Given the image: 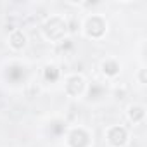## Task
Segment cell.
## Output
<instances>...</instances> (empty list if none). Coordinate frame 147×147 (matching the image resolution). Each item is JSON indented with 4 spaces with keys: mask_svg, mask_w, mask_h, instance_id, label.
<instances>
[{
    "mask_svg": "<svg viewBox=\"0 0 147 147\" xmlns=\"http://www.w3.org/2000/svg\"><path fill=\"white\" fill-rule=\"evenodd\" d=\"M106 87L104 85H100L99 82H92V83H88L87 85V90H85V95L90 99V100H97V99H100V97H104L106 95Z\"/></svg>",
    "mask_w": 147,
    "mask_h": 147,
    "instance_id": "30bf717a",
    "label": "cell"
},
{
    "mask_svg": "<svg viewBox=\"0 0 147 147\" xmlns=\"http://www.w3.org/2000/svg\"><path fill=\"white\" fill-rule=\"evenodd\" d=\"M104 142L107 147H126L130 144V130L125 125H111L104 130Z\"/></svg>",
    "mask_w": 147,
    "mask_h": 147,
    "instance_id": "277c9868",
    "label": "cell"
},
{
    "mask_svg": "<svg viewBox=\"0 0 147 147\" xmlns=\"http://www.w3.org/2000/svg\"><path fill=\"white\" fill-rule=\"evenodd\" d=\"M107 28H109V23L106 16H102L100 12H87V16L80 23V31L88 40L104 38L107 33Z\"/></svg>",
    "mask_w": 147,
    "mask_h": 147,
    "instance_id": "6da1fadb",
    "label": "cell"
},
{
    "mask_svg": "<svg viewBox=\"0 0 147 147\" xmlns=\"http://www.w3.org/2000/svg\"><path fill=\"white\" fill-rule=\"evenodd\" d=\"M61 78H62V71H61V67H59L57 64L49 62V64L43 66V80H47V82H50V83H55V82H59Z\"/></svg>",
    "mask_w": 147,
    "mask_h": 147,
    "instance_id": "9c48e42d",
    "label": "cell"
},
{
    "mask_svg": "<svg viewBox=\"0 0 147 147\" xmlns=\"http://www.w3.org/2000/svg\"><path fill=\"white\" fill-rule=\"evenodd\" d=\"M62 82H64V92H66L67 97L78 99V97H83V95H85V90H87L88 82L85 80L83 75H78V73L66 75V76L62 78Z\"/></svg>",
    "mask_w": 147,
    "mask_h": 147,
    "instance_id": "5b68a950",
    "label": "cell"
},
{
    "mask_svg": "<svg viewBox=\"0 0 147 147\" xmlns=\"http://www.w3.org/2000/svg\"><path fill=\"white\" fill-rule=\"evenodd\" d=\"M126 119L133 125H142L145 119V106L140 102H131L126 107Z\"/></svg>",
    "mask_w": 147,
    "mask_h": 147,
    "instance_id": "52a82bcc",
    "label": "cell"
},
{
    "mask_svg": "<svg viewBox=\"0 0 147 147\" xmlns=\"http://www.w3.org/2000/svg\"><path fill=\"white\" fill-rule=\"evenodd\" d=\"M100 73L107 80H116L121 75V62L116 57H106L100 61Z\"/></svg>",
    "mask_w": 147,
    "mask_h": 147,
    "instance_id": "8992f818",
    "label": "cell"
},
{
    "mask_svg": "<svg viewBox=\"0 0 147 147\" xmlns=\"http://www.w3.org/2000/svg\"><path fill=\"white\" fill-rule=\"evenodd\" d=\"M66 147H94V131L87 126H67L64 133Z\"/></svg>",
    "mask_w": 147,
    "mask_h": 147,
    "instance_id": "3957f363",
    "label": "cell"
},
{
    "mask_svg": "<svg viewBox=\"0 0 147 147\" xmlns=\"http://www.w3.org/2000/svg\"><path fill=\"white\" fill-rule=\"evenodd\" d=\"M7 43H9V47H11L14 52H19V50H23V49L28 45V36H26V33H24L23 30L16 28V30H12L11 35L7 36Z\"/></svg>",
    "mask_w": 147,
    "mask_h": 147,
    "instance_id": "ba28073f",
    "label": "cell"
},
{
    "mask_svg": "<svg viewBox=\"0 0 147 147\" xmlns=\"http://www.w3.org/2000/svg\"><path fill=\"white\" fill-rule=\"evenodd\" d=\"M67 28H69V24H67V21H66L64 16H61V14H50L42 23L40 31H42V36L47 42L59 43L62 38L67 36Z\"/></svg>",
    "mask_w": 147,
    "mask_h": 147,
    "instance_id": "7a4b0ae2",
    "label": "cell"
},
{
    "mask_svg": "<svg viewBox=\"0 0 147 147\" xmlns=\"http://www.w3.org/2000/svg\"><path fill=\"white\" fill-rule=\"evenodd\" d=\"M138 83L140 85H145V67L144 66L138 69Z\"/></svg>",
    "mask_w": 147,
    "mask_h": 147,
    "instance_id": "7c38bea8",
    "label": "cell"
},
{
    "mask_svg": "<svg viewBox=\"0 0 147 147\" xmlns=\"http://www.w3.org/2000/svg\"><path fill=\"white\" fill-rule=\"evenodd\" d=\"M55 49H57V52H61V54H69V52H73L76 49V45H75V42H73L69 36H66V38H62L59 43H55Z\"/></svg>",
    "mask_w": 147,
    "mask_h": 147,
    "instance_id": "8fae6325",
    "label": "cell"
}]
</instances>
